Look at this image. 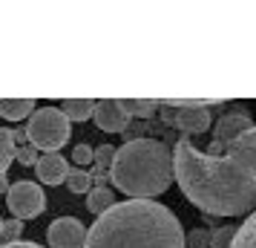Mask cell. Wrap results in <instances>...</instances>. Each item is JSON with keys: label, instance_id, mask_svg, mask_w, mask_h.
Masks as SVG:
<instances>
[{"label": "cell", "instance_id": "17", "mask_svg": "<svg viewBox=\"0 0 256 248\" xmlns=\"http://www.w3.org/2000/svg\"><path fill=\"white\" fill-rule=\"evenodd\" d=\"M66 185H70L72 193H90V188H92V176H90V170H84V167H70V173H66Z\"/></svg>", "mask_w": 256, "mask_h": 248}, {"label": "cell", "instance_id": "13", "mask_svg": "<svg viewBox=\"0 0 256 248\" xmlns=\"http://www.w3.org/2000/svg\"><path fill=\"white\" fill-rule=\"evenodd\" d=\"M118 104L130 118H150L158 110V98H118Z\"/></svg>", "mask_w": 256, "mask_h": 248}, {"label": "cell", "instance_id": "2", "mask_svg": "<svg viewBox=\"0 0 256 248\" xmlns=\"http://www.w3.org/2000/svg\"><path fill=\"white\" fill-rule=\"evenodd\" d=\"M84 248H187L184 231L167 205L152 199L116 202L86 231Z\"/></svg>", "mask_w": 256, "mask_h": 248}, {"label": "cell", "instance_id": "24", "mask_svg": "<svg viewBox=\"0 0 256 248\" xmlns=\"http://www.w3.org/2000/svg\"><path fill=\"white\" fill-rule=\"evenodd\" d=\"M72 159H75V165H90L92 162V147L90 144H78L72 150Z\"/></svg>", "mask_w": 256, "mask_h": 248}, {"label": "cell", "instance_id": "1", "mask_svg": "<svg viewBox=\"0 0 256 248\" xmlns=\"http://www.w3.org/2000/svg\"><path fill=\"white\" fill-rule=\"evenodd\" d=\"M173 153V179L196 208L210 216H244L256 208V182L228 156L202 153L193 142L178 139Z\"/></svg>", "mask_w": 256, "mask_h": 248}, {"label": "cell", "instance_id": "28", "mask_svg": "<svg viewBox=\"0 0 256 248\" xmlns=\"http://www.w3.org/2000/svg\"><path fill=\"white\" fill-rule=\"evenodd\" d=\"M0 228H3V216H0Z\"/></svg>", "mask_w": 256, "mask_h": 248}, {"label": "cell", "instance_id": "3", "mask_svg": "<svg viewBox=\"0 0 256 248\" xmlns=\"http://www.w3.org/2000/svg\"><path fill=\"white\" fill-rule=\"evenodd\" d=\"M110 179L132 199L158 196L173 185V153L158 139H127V144L116 147Z\"/></svg>", "mask_w": 256, "mask_h": 248}, {"label": "cell", "instance_id": "6", "mask_svg": "<svg viewBox=\"0 0 256 248\" xmlns=\"http://www.w3.org/2000/svg\"><path fill=\"white\" fill-rule=\"evenodd\" d=\"M158 116L164 124H173L184 133H204L210 130V113L208 107H173L167 101H158Z\"/></svg>", "mask_w": 256, "mask_h": 248}, {"label": "cell", "instance_id": "18", "mask_svg": "<svg viewBox=\"0 0 256 248\" xmlns=\"http://www.w3.org/2000/svg\"><path fill=\"white\" fill-rule=\"evenodd\" d=\"M14 159V142H12V130H0V179H3V173L9 170V165H12Z\"/></svg>", "mask_w": 256, "mask_h": 248}, {"label": "cell", "instance_id": "22", "mask_svg": "<svg viewBox=\"0 0 256 248\" xmlns=\"http://www.w3.org/2000/svg\"><path fill=\"white\" fill-rule=\"evenodd\" d=\"M92 159L98 167H110L112 159H116V147L112 144H101V147H92Z\"/></svg>", "mask_w": 256, "mask_h": 248}, {"label": "cell", "instance_id": "27", "mask_svg": "<svg viewBox=\"0 0 256 248\" xmlns=\"http://www.w3.org/2000/svg\"><path fill=\"white\" fill-rule=\"evenodd\" d=\"M6 190H9V182H6V179H0V193H6Z\"/></svg>", "mask_w": 256, "mask_h": 248}, {"label": "cell", "instance_id": "26", "mask_svg": "<svg viewBox=\"0 0 256 248\" xmlns=\"http://www.w3.org/2000/svg\"><path fill=\"white\" fill-rule=\"evenodd\" d=\"M12 142L24 144V142H26V133H24V130H12Z\"/></svg>", "mask_w": 256, "mask_h": 248}, {"label": "cell", "instance_id": "10", "mask_svg": "<svg viewBox=\"0 0 256 248\" xmlns=\"http://www.w3.org/2000/svg\"><path fill=\"white\" fill-rule=\"evenodd\" d=\"M66 173H70V165L60 153H44L38 156L35 162V176L44 182V185H60L66 182Z\"/></svg>", "mask_w": 256, "mask_h": 248}, {"label": "cell", "instance_id": "8", "mask_svg": "<svg viewBox=\"0 0 256 248\" xmlns=\"http://www.w3.org/2000/svg\"><path fill=\"white\" fill-rule=\"evenodd\" d=\"M224 156L230 159L233 165H239L248 176L256 182V124L250 130H244L239 139H233L224 147Z\"/></svg>", "mask_w": 256, "mask_h": 248}, {"label": "cell", "instance_id": "11", "mask_svg": "<svg viewBox=\"0 0 256 248\" xmlns=\"http://www.w3.org/2000/svg\"><path fill=\"white\" fill-rule=\"evenodd\" d=\"M250 127H254L250 116L242 113V110H233V113L219 118V124H216V139H213V142H219V144L228 147L233 139H239V136H242L244 130H250Z\"/></svg>", "mask_w": 256, "mask_h": 248}, {"label": "cell", "instance_id": "16", "mask_svg": "<svg viewBox=\"0 0 256 248\" xmlns=\"http://www.w3.org/2000/svg\"><path fill=\"white\" fill-rule=\"evenodd\" d=\"M116 205V199H112V190L104 188V185H98V188H90V196H86V208H90V213H101L110 211Z\"/></svg>", "mask_w": 256, "mask_h": 248}, {"label": "cell", "instance_id": "23", "mask_svg": "<svg viewBox=\"0 0 256 248\" xmlns=\"http://www.w3.org/2000/svg\"><path fill=\"white\" fill-rule=\"evenodd\" d=\"M14 159H18L20 165L35 167V162H38V150L32 147V144H20V147H14Z\"/></svg>", "mask_w": 256, "mask_h": 248}, {"label": "cell", "instance_id": "20", "mask_svg": "<svg viewBox=\"0 0 256 248\" xmlns=\"http://www.w3.org/2000/svg\"><path fill=\"white\" fill-rule=\"evenodd\" d=\"M184 245L187 248H210V228H193L184 236Z\"/></svg>", "mask_w": 256, "mask_h": 248}, {"label": "cell", "instance_id": "9", "mask_svg": "<svg viewBox=\"0 0 256 248\" xmlns=\"http://www.w3.org/2000/svg\"><path fill=\"white\" fill-rule=\"evenodd\" d=\"M92 118L104 133H124L130 124V116L121 110L118 98H101V101H95Z\"/></svg>", "mask_w": 256, "mask_h": 248}, {"label": "cell", "instance_id": "25", "mask_svg": "<svg viewBox=\"0 0 256 248\" xmlns=\"http://www.w3.org/2000/svg\"><path fill=\"white\" fill-rule=\"evenodd\" d=\"M0 248H44V245H38V242H9V245H0Z\"/></svg>", "mask_w": 256, "mask_h": 248}, {"label": "cell", "instance_id": "5", "mask_svg": "<svg viewBox=\"0 0 256 248\" xmlns=\"http://www.w3.org/2000/svg\"><path fill=\"white\" fill-rule=\"evenodd\" d=\"M6 205L14 213V219L24 222V219H32L38 213H44L46 196H44L40 185H35V182H14L6 190Z\"/></svg>", "mask_w": 256, "mask_h": 248}, {"label": "cell", "instance_id": "15", "mask_svg": "<svg viewBox=\"0 0 256 248\" xmlns=\"http://www.w3.org/2000/svg\"><path fill=\"white\" fill-rule=\"evenodd\" d=\"M230 248H256V211H250V216L233 231Z\"/></svg>", "mask_w": 256, "mask_h": 248}, {"label": "cell", "instance_id": "12", "mask_svg": "<svg viewBox=\"0 0 256 248\" xmlns=\"http://www.w3.org/2000/svg\"><path fill=\"white\" fill-rule=\"evenodd\" d=\"M32 113H35V98H0V116L6 121H20Z\"/></svg>", "mask_w": 256, "mask_h": 248}, {"label": "cell", "instance_id": "19", "mask_svg": "<svg viewBox=\"0 0 256 248\" xmlns=\"http://www.w3.org/2000/svg\"><path fill=\"white\" fill-rule=\"evenodd\" d=\"M20 234H24V222H20V219H6V222H3V228H0V242H3V245L18 242V239H20Z\"/></svg>", "mask_w": 256, "mask_h": 248}, {"label": "cell", "instance_id": "4", "mask_svg": "<svg viewBox=\"0 0 256 248\" xmlns=\"http://www.w3.org/2000/svg\"><path fill=\"white\" fill-rule=\"evenodd\" d=\"M26 139L35 150H46V153H58L64 144L70 142V121L58 107H44L29 116V127H26Z\"/></svg>", "mask_w": 256, "mask_h": 248}, {"label": "cell", "instance_id": "21", "mask_svg": "<svg viewBox=\"0 0 256 248\" xmlns=\"http://www.w3.org/2000/svg\"><path fill=\"white\" fill-rule=\"evenodd\" d=\"M167 104L173 107H213V104H224L222 98H164Z\"/></svg>", "mask_w": 256, "mask_h": 248}, {"label": "cell", "instance_id": "14", "mask_svg": "<svg viewBox=\"0 0 256 248\" xmlns=\"http://www.w3.org/2000/svg\"><path fill=\"white\" fill-rule=\"evenodd\" d=\"M92 107H95L92 98H66L58 110L66 116V121H86L92 116Z\"/></svg>", "mask_w": 256, "mask_h": 248}, {"label": "cell", "instance_id": "7", "mask_svg": "<svg viewBox=\"0 0 256 248\" xmlns=\"http://www.w3.org/2000/svg\"><path fill=\"white\" fill-rule=\"evenodd\" d=\"M46 239H49V248H84L86 228L75 216H60V219L49 225Z\"/></svg>", "mask_w": 256, "mask_h": 248}]
</instances>
